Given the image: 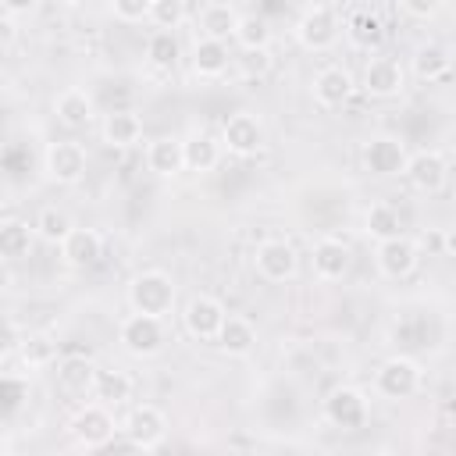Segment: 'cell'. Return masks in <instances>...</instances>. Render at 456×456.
<instances>
[{"instance_id": "30bf717a", "label": "cell", "mask_w": 456, "mask_h": 456, "mask_svg": "<svg viewBox=\"0 0 456 456\" xmlns=\"http://www.w3.org/2000/svg\"><path fill=\"white\" fill-rule=\"evenodd\" d=\"M253 264H256V274L260 278H267V281H289L299 271V253L285 239H264L256 246V253H253Z\"/></svg>"}, {"instance_id": "8d00e7d4", "label": "cell", "mask_w": 456, "mask_h": 456, "mask_svg": "<svg viewBox=\"0 0 456 456\" xmlns=\"http://www.w3.org/2000/svg\"><path fill=\"white\" fill-rule=\"evenodd\" d=\"M110 11L121 21H142L150 14V0H110Z\"/></svg>"}, {"instance_id": "ee69618b", "label": "cell", "mask_w": 456, "mask_h": 456, "mask_svg": "<svg viewBox=\"0 0 456 456\" xmlns=\"http://www.w3.org/2000/svg\"><path fill=\"white\" fill-rule=\"evenodd\" d=\"M57 4H78V0H57Z\"/></svg>"}, {"instance_id": "cb8c5ba5", "label": "cell", "mask_w": 456, "mask_h": 456, "mask_svg": "<svg viewBox=\"0 0 456 456\" xmlns=\"http://www.w3.org/2000/svg\"><path fill=\"white\" fill-rule=\"evenodd\" d=\"M142 139V118L135 110H114L103 121V142L114 150H128Z\"/></svg>"}, {"instance_id": "60d3db41", "label": "cell", "mask_w": 456, "mask_h": 456, "mask_svg": "<svg viewBox=\"0 0 456 456\" xmlns=\"http://www.w3.org/2000/svg\"><path fill=\"white\" fill-rule=\"evenodd\" d=\"M14 39H18V25H14V18H11V14H0V53H4Z\"/></svg>"}, {"instance_id": "d4e9b609", "label": "cell", "mask_w": 456, "mask_h": 456, "mask_svg": "<svg viewBox=\"0 0 456 456\" xmlns=\"http://www.w3.org/2000/svg\"><path fill=\"white\" fill-rule=\"evenodd\" d=\"M57 381L71 395H89L93 392V381H96V363L86 360V356H64L57 363Z\"/></svg>"}, {"instance_id": "f546056e", "label": "cell", "mask_w": 456, "mask_h": 456, "mask_svg": "<svg viewBox=\"0 0 456 456\" xmlns=\"http://www.w3.org/2000/svg\"><path fill=\"white\" fill-rule=\"evenodd\" d=\"M363 232L381 242V239H392L403 232V214L392 207V203H370L367 214H363Z\"/></svg>"}, {"instance_id": "52a82bcc", "label": "cell", "mask_w": 456, "mask_h": 456, "mask_svg": "<svg viewBox=\"0 0 456 456\" xmlns=\"http://www.w3.org/2000/svg\"><path fill=\"white\" fill-rule=\"evenodd\" d=\"M121 431H125V438H128L132 449H146L150 452V449H157L167 438V417L157 406L142 403V406H132L128 410Z\"/></svg>"}, {"instance_id": "ac0fdd59", "label": "cell", "mask_w": 456, "mask_h": 456, "mask_svg": "<svg viewBox=\"0 0 456 456\" xmlns=\"http://www.w3.org/2000/svg\"><path fill=\"white\" fill-rule=\"evenodd\" d=\"M214 342H217L221 353H228V356H249V353L256 349V328H253L246 317H239V314H224V321H221Z\"/></svg>"}, {"instance_id": "f6af8a7d", "label": "cell", "mask_w": 456, "mask_h": 456, "mask_svg": "<svg viewBox=\"0 0 456 456\" xmlns=\"http://www.w3.org/2000/svg\"><path fill=\"white\" fill-rule=\"evenodd\" d=\"M0 71H4V57H0Z\"/></svg>"}, {"instance_id": "277c9868", "label": "cell", "mask_w": 456, "mask_h": 456, "mask_svg": "<svg viewBox=\"0 0 456 456\" xmlns=\"http://www.w3.org/2000/svg\"><path fill=\"white\" fill-rule=\"evenodd\" d=\"M68 431H71V438H75L82 449H103V445H110L118 424H114L110 406H103V403H86V406H78L75 417L68 420Z\"/></svg>"}, {"instance_id": "836d02e7", "label": "cell", "mask_w": 456, "mask_h": 456, "mask_svg": "<svg viewBox=\"0 0 456 456\" xmlns=\"http://www.w3.org/2000/svg\"><path fill=\"white\" fill-rule=\"evenodd\" d=\"M178 39H175V32H167V28H157L150 39H146V61L153 64V68H160V71H171L175 64H178Z\"/></svg>"}, {"instance_id": "74e56055", "label": "cell", "mask_w": 456, "mask_h": 456, "mask_svg": "<svg viewBox=\"0 0 456 456\" xmlns=\"http://www.w3.org/2000/svg\"><path fill=\"white\" fill-rule=\"evenodd\" d=\"M18 342H21V331L14 321H0V360L18 353Z\"/></svg>"}, {"instance_id": "d6a6232c", "label": "cell", "mask_w": 456, "mask_h": 456, "mask_svg": "<svg viewBox=\"0 0 456 456\" xmlns=\"http://www.w3.org/2000/svg\"><path fill=\"white\" fill-rule=\"evenodd\" d=\"M32 249V228L25 221H0V256L21 260Z\"/></svg>"}, {"instance_id": "7c38bea8", "label": "cell", "mask_w": 456, "mask_h": 456, "mask_svg": "<svg viewBox=\"0 0 456 456\" xmlns=\"http://www.w3.org/2000/svg\"><path fill=\"white\" fill-rule=\"evenodd\" d=\"M403 175L410 178V185H413L417 192L435 196V192H442V189H445V178H449V160H445V153H438V150H420V153L406 157Z\"/></svg>"}, {"instance_id": "4316f807", "label": "cell", "mask_w": 456, "mask_h": 456, "mask_svg": "<svg viewBox=\"0 0 456 456\" xmlns=\"http://www.w3.org/2000/svg\"><path fill=\"white\" fill-rule=\"evenodd\" d=\"M449 68H452V57H449V50L442 43L417 46V53H413V75L420 82H438V78L449 75Z\"/></svg>"}, {"instance_id": "7402d4cb", "label": "cell", "mask_w": 456, "mask_h": 456, "mask_svg": "<svg viewBox=\"0 0 456 456\" xmlns=\"http://www.w3.org/2000/svg\"><path fill=\"white\" fill-rule=\"evenodd\" d=\"M146 164H150V171L160 175V178H171V175L185 171L182 139H175V135H160V139H153V142L146 146Z\"/></svg>"}, {"instance_id": "e0dca14e", "label": "cell", "mask_w": 456, "mask_h": 456, "mask_svg": "<svg viewBox=\"0 0 456 456\" xmlns=\"http://www.w3.org/2000/svg\"><path fill=\"white\" fill-rule=\"evenodd\" d=\"M353 89H356L353 75H349L346 68H338V64L321 68V71L314 75V100H317L321 107H342V103L353 96Z\"/></svg>"}, {"instance_id": "8992f818", "label": "cell", "mask_w": 456, "mask_h": 456, "mask_svg": "<svg viewBox=\"0 0 456 456\" xmlns=\"http://www.w3.org/2000/svg\"><path fill=\"white\" fill-rule=\"evenodd\" d=\"M43 171L57 185L82 182V175H86V150H82V142H71V139L50 142L46 153H43Z\"/></svg>"}, {"instance_id": "ab89813d", "label": "cell", "mask_w": 456, "mask_h": 456, "mask_svg": "<svg viewBox=\"0 0 456 456\" xmlns=\"http://www.w3.org/2000/svg\"><path fill=\"white\" fill-rule=\"evenodd\" d=\"M267 68H271V53L267 50H246V61H242L246 75H264Z\"/></svg>"}, {"instance_id": "5bb4252c", "label": "cell", "mask_w": 456, "mask_h": 456, "mask_svg": "<svg viewBox=\"0 0 456 456\" xmlns=\"http://www.w3.org/2000/svg\"><path fill=\"white\" fill-rule=\"evenodd\" d=\"M221 321H224V303L214 299V296H207V292L192 296V299L185 303V310H182L185 331H189L192 338H200V342H214Z\"/></svg>"}, {"instance_id": "e575fe53", "label": "cell", "mask_w": 456, "mask_h": 456, "mask_svg": "<svg viewBox=\"0 0 456 456\" xmlns=\"http://www.w3.org/2000/svg\"><path fill=\"white\" fill-rule=\"evenodd\" d=\"M71 228H75V224H71V217H68L61 207H43L39 217H36V224H32V232H36L43 242H50V246H61Z\"/></svg>"}, {"instance_id": "8fae6325", "label": "cell", "mask_w": 456, "mask_h": 456, "mask_svg": "<svg viewBox=\"0 0 456 456\" xmlns=\"http://www.w3.org/2000/svg\"><path fill=\"white\" fill-rule=\"evenodd\" d=\"M363 167L370 171V175H378V178H395V175H403V167H406V146L395 139V135H370L367 142H363Z\"/></svg>"}, {"instance_id": "f35d334b", "label": "cell", "mask_w": 456, "mask_h": 456, "mask_svg": "<svg viewBox=\"0 0 456 456\" xmlns=\"http://www.w3.org/2000/svg\"><path fill=\"white\" fill-rule=\"evenodd\" d=\"M399 7L410 14V18H417V21H428L438 7H442V0H399Z\"/></svg>"}, {"instance_id": "ba28073f", "label": "cell", "mask_w": 456, "mask_h": 456, "mask_svg": "<svg viewBox=\"0 0 456 456\" xmlns=\"http://www.w3.org/2000/svg\"><path fill=\"white\" fill-rule=\"evenodd\" d=\"M324 417H328V424H335L342 431H356L367 424V395L353 385H338L324 399Z\"/></svg>"}, {"instance_id": "603a6c76", "label": "cell", "mask_w": 456, "mask_h": 456, "mask_svg": "<svg viewBox=\"0 0 456 456\" xmlns=\"http://www.w3.org/2000/svg\"><path fill=\"white\" fill-rule=\"evenodd\" d=\"M228 61H232L228 43L207 39V36L196 39V46H192V71H196L200 78H217V75H224V71H228Z\"/></svg>"}, {"instance_id": "b9f144b4", "label": "cell", "mask_w": 456, "mask_h": 456, "mask_svg": "<svg viewBox=\"0 0 456 456\" xmlns=\"http://www.w3.org/2000/svg\"><path fill=\"white\" fill-rule=\"evenodd\" d=\"M39 0H0V7L7 11V14H25V11H32Z\"/></svg>"}, {"instance_id": "1f68e13d", "label": "cell", "mask_w": 456, "mask_h": 456, "mask_svg": "<svg viewBox=\"0 0 456 456\" xmlns=\"http://www.w3.org/2000/svg\"><path fill=\"white\" fill-rule=\"evenodd\" d=\"M235 43L242 46V50H267L271 46V21L264 18V14H239V21H235Z\"/></svg>"}, {"instance_id": "d590c367", "label": "cell", "mask_w": 456, "mask_h": 456, "mask_svg": "<svg viewBox=\"0 0 456 456\" xmlns=\"http://www.w3.org/2000/svg\"><path fill=\"white\" fill-rule=\"evenodd\" d=\"M157 28L175 32L185 21V0H150V14H146Z\"/></svg>"}, {"instance_id": "7bdbcfd3", "label": "cell", "mask_w": 456, "mask_h": 456, "mask_svg": "<svg viewBox=\"0 0 456 456\" xmlns=\"http://www.w3.org/2000/svg\"><path fill=\"white\" fill-rule=\"evenodd\" d=\"M0 452H11V442L7 438H0Z\"/></svg>"}, {"instance_id": "d6986e66", "label": "cell", "mask_w": 456, "mask_h": 456, "mask_svg": "<svg viewBox=\"0 0 456 456\" xmlns=\"http://www.w3.org/2000/svg\"><path fill=\"white\" fill-rule=\"evenodd\" d=\"M346 36H349V43H353L356 50L378 53V50L385 46V21H381L378 11H356V14H349V21H346Z\"/></svg>"}, {"instance_id": "6da1fadb", "label": "cell", "mask_w": 456, "mask_h": 456, "mask_svg": "<svg viewBox=\"0 0 456 456\" xmlns=\"http://www.w3.org/2000/svg\"><path fill=\"white\" fill-rule=\"evenodd\" d=\"M128 306L135 314H150V317H167L175 310V281L167 271H139L128 281Z\"/></svg>"}, {"instance_id": "9c48e42d", "label": "cell", "mask_w": 456, "mask_h": 456, "mask_svg": "<svg viewBox=\"0 0 456 456\" xmlns=\"http://www.w3.org/2000/svg\"><path fill=\"white\" fill-rule=\"evenodd\" d=\"M374 260H378V271L392 281L399 278H410L417 271V260H420V249L413 239H406L403 232L392 235V239H381L378 249H374Z\"/></svg>"}, {"instance_id": "ffe728a7", "label": "cell", "mask_w": 456, "mask_h": 456, "mask_svg": "<svg viewBox=\"0 0 456 456\" xmlns=\"http://www.w3.org/2000/svg\"><path fill=\"white\" fill-rule=\"evenodd\" d=\"M61 256L71 264V267H93L100 256H103V239L100 232L93 228H71L61 242Z\"/></svg>"}, {"instance_id": "7a4b0ae2", "label": "cell", "mask_w": 456, "mask_h": 456, "mask_svg": "<svg viewBox=\"0 0 456 456\" xmlns=\"http://www.w3.org/2000/svg\"><path fill=\"white\" fill-rule=\"evenodd\" d=\"M420 381H424V370H420V363L413 356H388L374 370V392L381 399H392V403L410 399L420 388Z\"/></svg>"}, {"instance_id": "9a60e30c", "label": "cell", "mask_w": 456, "mask_h": 456, "mask_svg": "<svg viewBox=\"0 0 456 456\" xmlns=\"http://www.w3.org/2000/svg\"><path fill=\"white\" fill-rule=\"evenodd\" d=\"M406 86V71L395 57H370L367 68H363V93L367 96H378V100H388V96H399Z\"/></svg>"}, {"instance_id": "f1b7e54d", "label": "cell", "mask_w": 456, "mask_h": 456, "mask_svg": "<svg viewBox=\"0 0 456 456\" xmlns=\"http://www.w3.org/2000/svg\"><path fill=\"white\" fill-rule=\"evenodd\" d=\"M93 395H96V403H103V406H121L125 399H132V378L125 374V370H100L96 367V381H93Z\"/></svg>"}, {"instance_id": "484cf974", "label": "cell", "mask_w": 456, "mask_h": 456, "mask_svg": "<svg viewBox=\"0 0 456 456\" xmlns=\"http://www.w3.org/2000/svg\"><path fill=\"white\" fill-rule=\"evenodd\" d=\"M182 153H185L189 171H214L221 160V142L210 132H196V135L182 139Z\"/></svg>"}, {"instance_id": "2e32d148", "label": "cell", "mask_w": 456, "mask_h": 456, "mask_svg": "<svg viewBox=\"0 0 456 456\" xmlns=\"http://www.w3.org/2000/svg\"><path fill=\"white\" fill-rule=\"evenodd\" d=\"M353 267V249L342 239H321L314 242V274L321 281H338Z\"/></svg>"}, {"instance_id": "5b68a950", "label": "cell", "mask_w": 456, "mask_h": 456, "mask_svg": "<svg viewBox=\"0 0 456 456\" xmlns=\"http://www.w3.org/2000/svg\"><path fill=\"white\" fill-rule=\"evenodd\" d=\"M296 43L303 50H314V53L331 50L338 43V18H335V11L324 7V4L306 7L299 14V21H296Z\"/></svg>"}, {"instance_id": "83f0119b", "label": "cell", "mask_w": 456, "mask_h": 456, "mask_svg": "<svg viewBox=\"0 0 456 456\" xmlns=\"http://www.w3.org/2000/svg\"><path fill=\"white\" fill-rule=\"evenodd\" d=\"M18 356H21V363L28 370H43V367L57 363V342L46 331H28L18 342Z\"/></svg>"}, {"instance_id": "3957f363", "label": "cell", "mask_w": 456, "mask_h": 456, "mask_svg": "<svg viewBox=\"0 0 456 456\" xmlns=\"http://www.w3.org/2000/svg\"><path fill=\"white\" fill-rule=\"evenodd\" d=\"M118 338H121L125 353H132V356H139V360L157 356V353L164 349V342H167L164 321H160V317H150V314H135V310L121 321Z\"/></svg>"}, {"instance_id": "44dd1931", "label": "cell", "mask_w": 456, "mask_h": 456, "mask_svg": "<svg viewBox=\"0 0 456 456\" xmlns=\"http://www.w3.org/2000/svg\"><path fill=\"white\" fill-rule=\"evenodd\" d=\"M53 114L64 128H86L93 121V96L82 86H71L53 100Z\"/></svg>"}, {"instance_id": "4fadbf2b", "label": "cell", "mask_w": 456, "mask_h": 456, "mask_svg": "<svg viewBox=\"0 0 456 456\" xmlns=\"http://www.w3.org/2000/svg\"><path fill=\"white\" fill-rule=\"evenodd\" d=\"M221 142H224L235 157H253V153H260V146H264V121H260L256 114H249V110H239V114H232V118L221 125Z\"/></svg>"}, {"instance_id": "4dcf8cb0", "label": "cell", "mask_w": 456, "mask_h": 456, "mask_svg": "<svg viewBox=\"0 0 456 456\" xmlns=\"http://www.w3.org/2000/svg\"><path fill=\"white\" fill-rule=\"evenodd\" d=\"M235 21H239V14H235L232 4H207V7L200 11V32H203L207 39L228 43V36L235 32Z\"/></svg>"}]
</instances>
